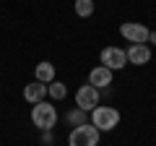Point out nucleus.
<instances>
[{"label": "nucleus", "mask_w": 156, "mask_h": 146, "mask_svg": "<svg viewBox=\"0 0 156 146\" xmlns=\"http://www.w3.org/2000/svg\"><path fill=\"white\" fill-rule=\"evenodd\" d=\"M31 123L37 125L39 130H52V128H55V123H57V110H55V104H47L44 99L37 102L34 110H31Z\"/></svg>", "instance_id": "1"}, {"label": "nucleus", "mask_w": 156, "mask_h": 146, "mask_svg": "<svg viewBox=\"0 0 156 146\" xmlns=\"http://www.w3.org/2000/svg\"><path fill=\"white\" fill-rule=\"evenodd\" d=\"M68 146H99V128L94 123L76 125L68 136Z\"/></svg>", "instance_id": "2"}, {"label": "nucleus", "mask_w": 156, "mask_h": 146, "mask_svg": "<svg viewBox=\"0 0 156 146\" xmlns=\"http://www.w3.org/2000/svg\"><path fill=\"white\" fill-rule=\"evenodd\" d=\"M91 123L99 128V133L112 130V128H117V125H120V112H117L115 107L99 104V107H94V110H91Z\"/></svg>", "instance_id": "3"}, {"label": "nucleus", "mask_w": 156, "mask_h": 146, "mask_svg": "<svg viewBox=\"0 0 156 146\" xmlns=\"http://www.w3.org/2000/svg\"><path fill=\"white\" fill-rule=\"evenodd\" d=\"M76 107H81L83 112H91L94 107H99V89L91 84H83L76 91Z\"/></svg>", "instance_id": "4"}, {"label": "nucleus", "mask_w": 156, "mask_h": 146, "mask_svg": "<svg viewBox=\"0 0 156 146\" xmlns=\"http://www.w3.org/2000/svg\"><path fill=\"white\" fill-rule=\"evenodd\" d=\"M120 34H122L128 42H133V45H143V42H148L151 29L143 26V24H138V21H128V24L120 26Z\"/></svg>", "instance_id": "5"}, {"label": "nucleus", "mask_w": 156, "mask_h": 146, "mask_svg": "<svg viewBox=\"0 0 156 146\" xmlns=\"http://www.w3.org/2000/svg\"><path fill=\"white\" fill-rule=\"evenodd\" d=\"M101 65H107L109 71H120L128 65V52L120 47H104L101 50Z\"/></svg>", "instance_id": "6"}, {"label": "nucleus", "mask_w": 156, "mask_h": 146, "mask_svg": "<svg viewBox=\"0 0 156 146\" xmlns=\"http://www.w3.org/2000/svg\"><path fill=\"white\" fill-rule=\"evenodd\" d=\"M89 84L96 86V89H107V86L112 84V71L107 65H96L94 71L89 73Z\"/></svg>", "instance_id": "7"}, {"label": "nucleus", "mask_w": 156, "mask_h": 146, "mask_svg": "<svg viewBox=\"0 0 156 146\" xmlns=\"http://www.w3.org/2000/svg\"><path fill=\"white\" fill-rule=\"evenodd\" d=\"M125 52H128V63H133V65H146L151 60V50L146 45H130Z\"/></svg>", "instance_id": "8"}, {"label": "nucleus", "mask_w": 156, "mask_h": 146, "mask_svg": "<svg viewBox=\"0 0 156 146\" xmlns=\"http://www.w3.org/2000/svg\"><path fill=\"white\" fill-rule=\"evenodd\" d=\"M44 97H47V84H42V81L26 84V89H23V99H26V102H31V104L42 102Z\"/></svg>", "instance_id": "9"}, {"label": "nucleus", "mask_w": 156, "mask_h": 146, "mask_svg": "<svg viewBox=\"0 0 156 146\" xmlns=\"http://www.w3.org/2000/svg\"><path fill=\"white\" fill-rule=\"evenodd\" d=\"M34 76H37V81H42V84H50V81H55V65H52L50 60L37 63V68H34Z\"/></svg>", "instance_id": "10"}, {"label": "nucleus", "mask_w": 156, "mask_h": 146, "mask_svg": "<svg viewBox=\"0 0 156 146\" xmlns=\"http://www.w3.org/2000/svg\"><path fill=\"white\" fill-rule=\"evenodd\" d=\"M47 94H50L52 99H65L68 89H65V84H60V81H50V86H47Z\"/></svg>", "instance_id": "11"}, {"label": "nucleus", "mask_w": 156, "mask_h": 146, "mask_svg": "<svg viewBox=\"0 0 156 146\" xmlns=\"http://www.w3.org/2000/svg\"><path fill=\"white\" fill-rule=\"evenodd\" d=\"M76 13L78 16H83V18H89L91 13H94V0H76Z\"/></svg>", "instance_id": "12"}, {"label": "nucleus", "mask_w": 156, "mask_h": 146, "mask_svg": "<svg viewBox=\"0 0 156 146\" xmlns=\"http://www.w3.org/2000/svg\"><path fill=\"white\" fill-rule=\"evenodd\" d=\"M65 120L73 125V128H76V125H83L86 123V112L81 110V107H76V110H70V112L65 115Z\"/></svg>", "instance_id": "13"}, {"label": "nucleus", "mask_w": 156, "mask_h": 146, "mask_svg": "<svg viewBox=\"0 0 156 146\" xmlns=\"http://www.w3.org/2000/svg\"><path fill=\"white\" fill-rule=\"evenodd\" d=\"M42 144H47V146L52 144V133H50V130H44V133H42Z\"/></svg>", "instance_id": "14"}]
</instances>
